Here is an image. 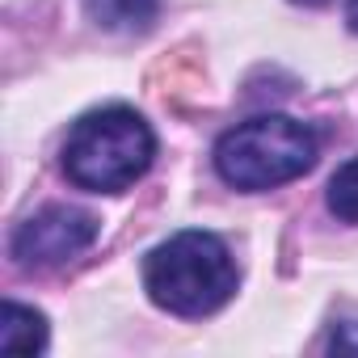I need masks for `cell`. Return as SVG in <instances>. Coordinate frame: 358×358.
I'll list each match as a JSON object with an SVG mask.
<instances>
[{
	"instance_id": "1",
	"label": "cell",
	"mask_w": 358,
	"mask_h": 358,
	"mask_svg": "<svg viewBox=\"0 0 358 358\" xmlns=\"http://www.w3.org/2000/svg\"><path fill=\"white\" fill-rule=\"evenodd\" d=\"M156 156V135L131 106H101L85 114L64 139L68 182L93 194H118L135 186Z\"/></svg>"
},
{
	"instance_id": "2",
	"label": "cell",
	"mask_w": 358,
	"mask_h": 358,
	"mask_svg": "<svg viewBox=\"0 0 358 358\" xmlns=\"http://www.w3.org/2000/svg\"><path fill=\"white\" fill-rule=\"evenodd\" d=\"M143 287L156 308L173 316H207L236 291V266L215 232H177L143 262Z\"/></svg>"
},
{
	"instance_id": "3",
	"label": "cell",
	"mask_w": 358,
	"mask_h": 358,
	"mask_svg": "<svg viewBox=\"0 0 358 358\" xmlns=\"http://www.w3.org/2000/svg\"><path fill=\"white\" fill-rule=\"evenodd\" d=\"M316 131L287 114H257L236 122L215 143V173L236 190H274L316 164Z\"/></svg>"
},
{
	"instance_id": "4",
	"label": "cell",
	"mask_w": 358,
	"mask_h": 358,
	"mask_svg": "<svg viewBox=\"0 0 358 358\" xmlns=\"http://www.w3.org/2000/svg\"><path fill=\"white\" fill-rule=\"evenodd\" d=\"M101 224L97 215L80 207H43L13 232V262L22 270H55L72 257H80L97 241Z\"/></svg>"
},
{
	"instance_id": "5",
	"label": "cell",
	"mask_w": 358,
	"mask_h": 358,
	"mask_svg": "<svg viewBox=\"0 0 358 358\" xmlns=\"http://www.w3.org/2000/svg\"><path fill=\"white\" fill-rule=\"evenodd\" d=\"M0 350L5 354H43L47 350V316L9 299L0 308Z\"/></svg>"
},
{
	"instance_id": "6",
	"label": "cell",
	"mask_w": 358,
	"mask_h": 358,
	"mask_svg": "<svg viewBox=\"0 0 358 358\" xmlns=\"http://www.w3.org/2000/svg\"><path fill=\"white\" fill-rule=\"evenodd\" d=\"M85 13L110 34H143L160 13V0H85Z\"/></svg>"
},
{
	"instance_id": "7",
	"label": "cell",
	"mask_w": 358,
	"mask_h": 358,
	"mask_svg": "<svg viewBox=\"0 0 358 358\" xmlns=\"http://www.w3.org/2000/svg\"><path fill=\"white\" fill-rule=\"evenodd\" d=\"M329 211L345 224H358V156L329 177Z\"/></svg>"
},
{
	"instance_id": "8",
	"label": "cell",
	"mask_w": 358,
	"mask_h": 358,
	"mask_svg": "<svg viewBox=\"0 0 358 358\" xmlns=\"http://www.w3.org/2000/svg\"><path fill=\"white\" fill-rule=\"evenodd\" d=\"M329 350H333V354H358V320L337 324L333 337H329Z\"/></svg>"
},
{
	"instance_id": "9",
	"label": "cell",
	"mask_w": 358,
	"mask_h": 358,
	"mask_svg": "<svg viewBox=\"0 0 358 358\" xmlns=\"http://www.w3.org/2000/svg\"><path fill=\"white\" fill-rule=\"evenodd\" d=\"M345 22H350V30L358 34V0H350V5H345Z\"/></svg>"
},
{
	"instance_id": "10",
	"label": "cell",
	"mask_w": 358,
	"mask_h": 358,
	"mask_svg": "<svg viewBox=\"0 0 358 358\" xmlns=\"http://www.w3.org/2000/svg\"><path fill=\"white\" fill-rule=\"evenodd\" d=\"M295 5H324V0H295Z\"/></svg>"
}]
</instances>
